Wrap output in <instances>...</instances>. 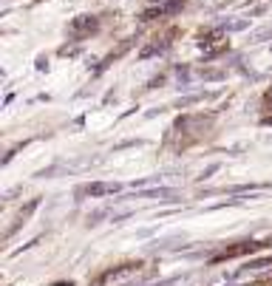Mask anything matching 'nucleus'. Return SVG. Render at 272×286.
Segmentation results:
<instances>
[{"instance_id":"nucleus-7","label":"nucleus","mask_w":272,"mask_h":286,"mask_svg":"<svg viewBox=\"0 0 272 286\" xmlns=\"http://www.w3.org/2000/svg\"><path fill=\"white\" fill-rule=\"evenodd\" d=\"M145 198H159V201H173V198H179L176 190H170V187H156V190H145L142 193Z\"/></svg>"},{"instance_id":"nucleus-6","label":"nucleus","mask_w":272,"mask_h":286,"mask_svg":"<svg viewBox=\"0 0 272 286\" xmlns=\"http://www.w3.org/2000/svg\"><path fill=\"white\" fill-rule=\"evenodd\" d=\"M116 190H119V181H108V184L96 181V184H88V187H85L88 196H105V193H116Z\"/></svg>"},{"instance_id":"nucleus-9","label":"nucleus","mask_w":272,"mask_h":286,"mask_svg":"<svg viewBox=\"0 0 272 286\" xmlns=\"http://www.w3.org/2000/svg\"><path fill=\"white\" fill-rule=\"evenodd\" d=\"M261 266H272V258H258V261H249L241 272H249V269H261Z\"/></svg>"},{"instance_id":"nucleus-3","label":"nucleus","mask_w":272,"mask_h":286,"mask_svg":"<svg viewBox=\"0 0 272 286\" xmlns=\"http://www.w3.org/2000/svg\"><path fill=\"white\" fill-rule=\"evenodd\" d=\"M176 34H179V28H170V31H164L162 37H156V40L150 43L148 48H142V51H139V57H142V60H150V57H156V54H164V51L170 48V43L176 40Z\"/></svg>"},{"instance_id":"nucleus-8","label":"nucleus","mask_w":272,"mask_h":286,"mask_svg":"<svg viewBox=\"0 0 272 286\" xmlns=\"http://www.w3.org/2000/svg\"><path fill=\"white\" fill-rule=\"evenodd\" d=\"M128 48H131V40H128V43H122V45H119L116 51H111V54L105 57L102 63H99V68H96V71H105V68H108V66H111V63H113V60H119V57H122L125 51H128Z\"/></svg>"},{"instance_id":"nucleus-12","label":"nucleus","mask_w":272,"mask_h":286,"mask_svg":"<svg viewBox=\"0 0 272 286\" xmlns=\"http://www.w3.org/2000/svg\"><path fill=\"white\" fill-rule=\"evenodd\" d=\"M267 244H270V246H272V238H270V241H267Z\"/></svg>"},{"instance_id":"nucleus-1","label":"nucleus","mask_w":272,"mask_h":286,"mask_svg":"<svg viewBox=\"0 0 272 286\" xmlns=\"http://www.w3.org/2000/svg\"><path fill=\"white\" fill-rule=\"evenodd\" d=\"M184 9V0H162V3H153L150 9L139 14L142 23H153V20H164V17H173Z\"/></svg>"},{"instance_id":"nucleus-4","label":"nucleus","mask_w":272,"mask_h":286,"mask_svg":"<svg viewBox=\"0 0 272 286\" xmlns=\"http://www.w3.org/2000/svg\"><path fill=\"white\" fill-rule=\"evenodd\" d=\"M258 246H264V244H258V241H241V244H232V246H227L224 252H218V255H213V264H221V261H230V258H235V255H247V252H255Z\"/></svg>"},{"instance_id":"nucleus-2","label":"nucleus","mask_w":272,"mask_h":286,"mask_svg":"<svg viewBox=\"0 0 272 286\" xmlns=\"http://www.w3.org/2000/svg\"><path fill=\"white\" fill-rule=\"evenodd\" d=\"M96 31H99V17H94V14H80L68 23V37L71 40H85Z\"/></svg>"},{"instance_id":"nucleus-10","label":"nucleus","mask_w":272,"mask_h":286,"mask_svg":"<svg viewBox=\"0 0 272 286\" xmlns=\"http://www.w3.org/2000/svg\"><path fill=\"white\" fill-rule=\"evenodd\" d=\"M204 80H224L227 77V71H202Z\"/></svg>"},{"instance_id":"nucleus-5","label":"nucleus","mask_w":272,"mask_h":286,"mask_svg":"<svg viewBox=\"0 0 272 286\" xmlns=\"http://www.w3.org/2000/svg\"><path fill=\"white\" fill-rule=\"evenodd\" d=\"M37 204H40V198H34V201H28V204L23 207V210H20L17 216H14L12 227H9V232H6V235H12V232H17V230H20V227H23V224H26V221H28V216H31V213L37 210Z\"/></svg>"},{"instance_id":"nucleus-13","label":"nucleus","mask_w":272,"mask_h":286,"mask_svg":"<svg viewBox=\"0 0 272 286\" xmlns=\"http://www.w3.org/2000/svg\"><path fill=\"white\" fill-rule=\"evenodd\" d=\"M270 94H272V91H270Z\"/></svg>"},{"instance_id":"nucleus-11","label":"nucleus","mask_w":272,"mask_h":286,"mask_svg":"<svg viewBox=\"0 0 272 286\" xmlns=\"http://www.w3.org/2000/svg\"><path fill=\"white\" fill-rule=\"evenodd\" d=\"M60 54H63V57H74V54H77V48H63Z\"/></svg>"}]
</instances>
